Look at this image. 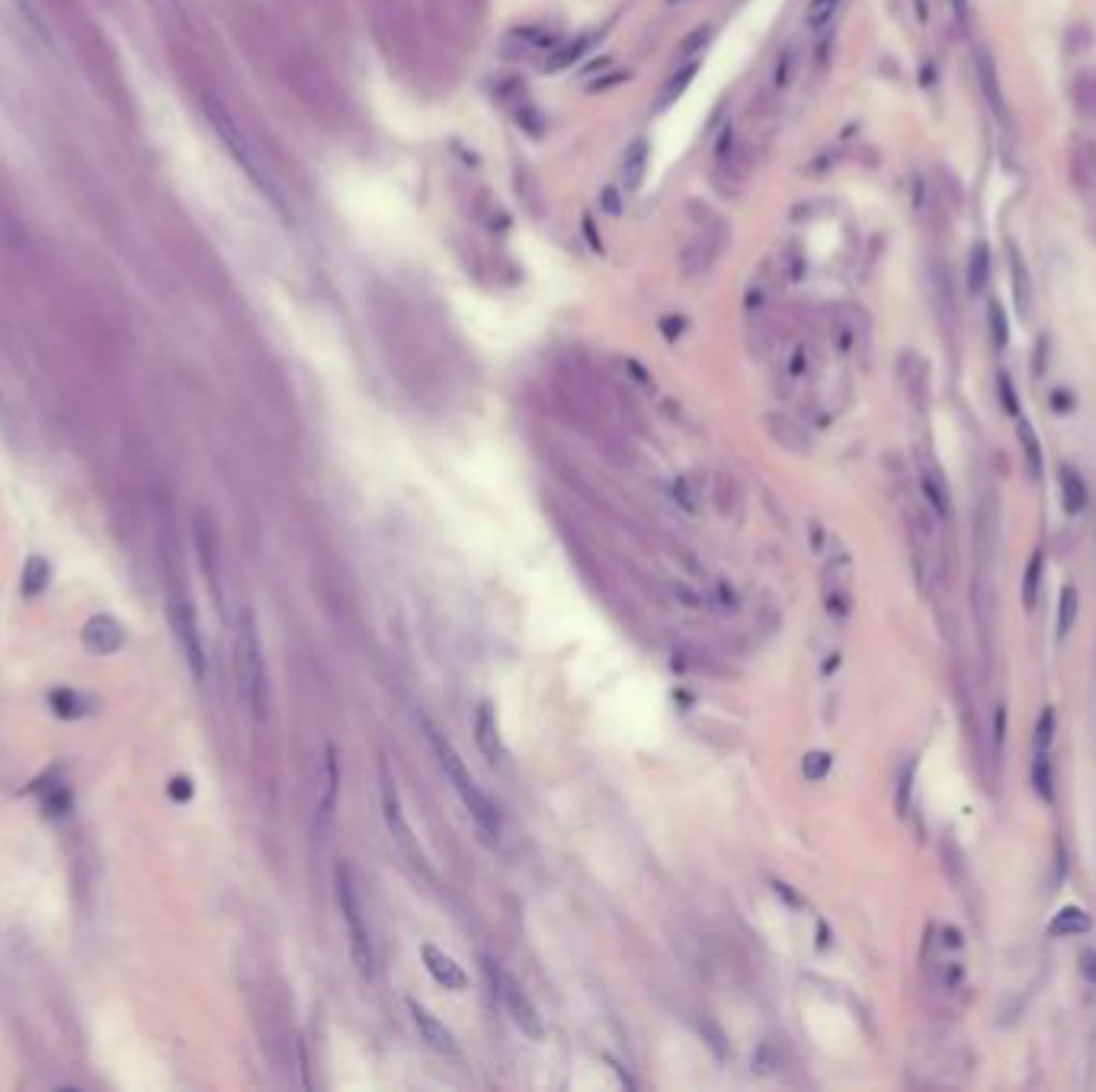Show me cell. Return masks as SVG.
<instances>
[{
  "label": "cell",
  "mask_w": 1096,
  "mask_h": 1092,
  "mask_svg": "<svg viewBox=\"0 0 1096 1092\" xmlns=\"http://www.w3.org/2000/svg\"><path fill=\"white\" fill-rule=\"evenodd\" d=\"M424 728H426V737H430L433 753H437V762H440L442 776L449 778V785L455 788V794L462 798V805L469 807L471 817H475V823L481 826V833H485L487 839H497V837H501V817H497V807L491 805V801H487V794L475 785V778L469 776L462 756H458L455 746L446 740V734H440V731L433 728L430 721H424Z\"/></svg>",
  "instance_id": "obj_1"
},
{
  "label": "cell",
  "mask_w": 1096,
  "mask_h": 1092,
  "mask_svg": "<svg viewBox=\"0 0 1096 1092\" xmlns=\"http://www.w3.org/2000/svg\"><path fill=\"white\" fill-rule=\"evenodd\" d=\"M235 673H238L240 701L251 708L254 717H263L267 715V701H270V685H267V663H263L260 631H256V619H254L251 609H244L238 615Z\"/></svg>",
  "instance_id": "obj_2"
},
{
  "label": "cell",
  "mask_w": 1096,
  "mask_h": 1092,
  "mask_svg": "<svg viewBox=\"0 0 1096 1092\" xmlns=\"http://www.w3.org/2000/svg\"><path fill=\"white\" fill-rule=\"evenodd\" d=\"M333 884H337V903H340V914H344V923H347L349 955H353V964L360 967V974L365 980H376V974H378L376 948H372L369 930H365L360 897H356V887H353V878H349L347 865H340V869L333 871Z\"/></svg>",
  "instance_id": "obj_3"
},
{
  "label": "cell",
  "mask_w": 1096,
  "mask_h": 1092,
  "mask_svg": "<svg viewBox=\"0 0 1096 1092\" xmlns=\"http://www.w3.org/2000/svg\"><path fill=\"white\" fill-rule=\"evenodd\" d=\"M378 794H382V817H385V826H388V833H392V842L398 846V853H401L410 865H417V869H426L424 853L417 849V839H414V833H410L408 817H404V810H401L398 782H394V776H392V769H388V762H385V760L378 762Z\"/></svg>",
  "instance_id": "obj_4"
},
{
  "label": "cell",
  "mask_w": 1096,
  "mask_h": 1092,
  "mask_svg": "<svg viewBox=\"0 0 1096 1092\" xmlns=\"http://www.w3.org/2000/svg\"><path fill=\"white\" fill-rule=\"evenodd\" d=\"M167 609H170V625H174V635H177V644H180L183 657H186V667H190L193 680L202 683L206 680V669H208V660H206V647H202V631H199V622H196V609H193V603L186 599V592H177L170 590V599H167Z\"/></svg>",
  "instance_id": "obj_5"
},
{
  "label": "cell",
  "mask_w": 1096,
  "mask_h": 1092,
  "mask_svg": "<svg viewBox=\"0 0 1096 1092\" xmlns=\"http://www.w3.org/2000/svg\"><path fill=\"white\" fill-rule=\"evenodd\" d=\"M487 977H491V984H494V993L501 996L503 1006H507L510 1019L523 1028V1035H530L533 1041H539L542 1038V1019H539V1012H535L533 1000L526 996V990L494 961H487Z\"/></svg>",
  "instance_id": "obj_6"
},
{
  "label": "cell",
  "mask_w": 1096,
  "mask_h": 1092,
  "mask_svg": "<svg viewBox=\"0 0 1096 1092\" xmlns=\"http://www.w3.org/2000/svg\"><path fill=\"white\" fill-rule=\"evenodd\" d=\"M824 603H827V612L837 615V619H846L850 615V558L846 551H841L824 571Z\"/></svg>",
  "instance_id": "obj_7"
},
{
  "label": "cell",
  "mask_w": 1096,
  "mask_h": 1092,
  "mask_svg": "<svg viewBox=\"0 0 1096 1092\" xmlns=\"http://www.w3.org/2000/svg\"><path fill=\"white\" fill-rule=\"evenodd\" d=\"M84 651L97 654V657H110V654H119L122 644H126V628L113 619V615H93V619L81 631Z\"/></svg>",
  "instance_id": "obj_8"
},
{
  "label": "cell",
  "mask_w": 1096,
  "mask_h": 1092,
  "mask_svg": "<svg viewBox=\"0 0 1096 1092\" xmlns=\"http://www.w3.org/2000/svg\"><path fill=\"white\" fill-rule=\"evenodd\" d=\"M1068 170H1071V183H1074V190L1084 199H1090L1096 192V145L1087 135H1077L1074 142H1071Z\"/></svg>",
  "instance_id": "obj_9"
},
{
  "label": "cell",
  "mask_w": 1096,
  "mask_h": 1092,
  "mask_svg": "<svg viewBox=\"0 0 1096 1092\" xmlns=\"http://www.w3.org/2000/svg\"><path fill=\"white\" fill-rule=\"evenodd\" d=\"M475 740L481 746V753L487 756V762H494V766H503V762L510 760L507 746H503L501 740V731H497V717L491 712V705H481L478 715H475Z\"/></svg>",
  "instance_id": "obj_10"
},
{
  "label": "cell",
  "mask_w": 1096,
  "mask_h": 1092,
  "mask_svg": "<svg viewBox=\"0 0 1096 1092\" xmlns=\"http://www.w3.org/2000/svg\"><path fill=\"white\" fill-rule=\"evenodd\" d=\"M408 1009H410V1016H414V1025L421 1028L424 1041L430 1044L433 1051H440V1054H455V1038H453V1032H449V1028L442 1025V1022H440L437 1016H430V1012H426L417 1000H410V1003H408Z\"/></svg>",
  "instance_id": "obj_11"
},
{
  "label": "cell",
  "mask_w": 1096,
  "mask_h": 1092,
  "mask_svg": "<svg viewBox=\"0 0 1096 1092\" xmlns=\"http://www.w3.org/2000/svg\"><path fill=\"white\" fill-rule=\"evenodd\" d=\"M971 612L978 619V638H981L984 654H991V635H994V590L987 577H978L971 587Z\"/></svg>",
  "instance_id": "obj_12"
},
{
  "label": "cell",
  "mask_w": 1096,
  "mask_h": 1092,
  "mask_svg": "<svg viewBox=\"0 0 1096 1092\" xmlns=\"http://www.w3.org/2000/svg\"><path fill=\"white\" fill-rule=\"evenodd\" d=\"M421 955H424L426 971H430V977L437 980V984H442L446 990H465V984H469V977H465V971L453 961V958L446 955V951H440V948H433V946H424V948H421Z\"/></svg>",
  "instance_id": "obj_13"
},
{
  "label": "cell",
  "mask_w": 1096,
  "mask_h": 1092,
  "mask_svg": "<svg viewBox=\"0 0 1096 1092\" xmlns=\"http://www.w3.org/2000/svg\"><path fill=\"white\" fill-rule=\"evenodd\" d=\"M196 548H199V561H202V567H206L208 583H212V590L219 592V542H215V529H212V522H208L206 513H199L196 516Z\"/></svg>",
  "instance_id": "obj_14"
},
{
  "label": "cell",
  "mask_w": 1096,
  "mask_h": 1092,
  "mask_svg": "<svg viewBox=\"0 0 1096 1092\" xmlns=\"http://www.w3.org/2000/svg\"><path fill=\"white\" fill-rule=\"evenodd\" d=\"M987 283H991V247L987 240H975L965 263V285L971 295H981Z\"/></svg>",
  "instance_id": "obj_15"
},
{
  "label": "cell",
  "mask_w": 1096,
  "mask_h": 1092,
  "mask_svg": "<svg viewBox=\"0 0 1096 1092\" xmlns=\"http://www.w3.org/2000/svg\"><path fill=\"white\" fill-rule=\"evenodd\" d=\"M975 71H978V84H981L987 103H991V109L997 115H1004V97H1000V84H997V65H994V58L987 49L975 52Z\"/></svg>",
  "instance_id": "obj_16"
},
{
  "label": "cell",
  "mask_w": 1096,
  "mask_h": 1092,
  "mask_svg": "<svg viewBox=\"0 0 1096 1092\" xmlns=\"http://www.w3.org/2000/svg\"><path fill=\"white\" fill-rule=\"evenodd\" d=\"M49 708L58 717H65V721H74V717H84L90 712L93 699L84 696V692H77V689H55L49 696Z\"/></svg>",
  "instance_id": "obj_17"
},
{
  "label": "cell",
  "mask_w": 1096,
  "mask_h": 1092,
  "mask_svg": "<svg viewBox=\"0 0 1096 1092\" xmlns=\"http://www.w3.org/2000/svg\"><path fill=\"white\" fill-rule=\"evenodd\" d=\"M1090 930H1093L1090 916H1087L1080 907H1064V910H1058V914H1055L1052 923H1048V932L1058 935V939H1071V935H1084V932H1090Z\"/></svg>",
  "instance_id": "obj_18"
},
{
  "label": "cell",
  "mask_w": 1096,
  "mask_h": 1092,
  "mask_svg": "<svg viewBox=\"0 0 1096 1092\" xmlns=\"http://www.w3.org/2000/svg\"><path fill=\"white\" fill-rule=\"evenodd\" d=\"M1058 474H1061V500H1064V513L1077 516V513H1084V506H1087V487H1084V481H1080V474H1077L1071 465H1061V468H1058Z\"/></svg>",
  "instance_id": "obj_19"
},
{
  "label": "cell",
  "mask_w": 1096,
  "mask_h": 1092,
  "mask_svg": "<svg viewBox=\"0 0 1096 1092\" xmlns=\"http://www.w3.org/2000/svg\"><path fill=\"white\" fill-rule=\"evenodd\" d=\"M648 142H632V147L625 151V161H622V183L625 190H639L644 170H648Z\"/></svg>",
  "instance_id": "obj_20"
},
{
  "label": "cell",
  "mask_w": 1096,
  "mask_h": 1092,
  "mask_svg": "<svg viewBox=\"0 0 1096 1092\" xmlns=\"http://www.w3.org/2000/svg\"><path fill=\"white\" fill-rule=\"evenodd\" d=\"M1010 276H1013V299H1016V311H1020L1023 317H1029L1032 311V285H1029V272H1026V263L1020 260V254L1010 247Z\"/></svg>",
  "instance_id": "obj_21"
},
{
  "label": "cell",
  "mask_w": 1096,
  "mask_h": 1092,
  "mask_svg": "<svg viewBox=\"0 0 1096 1092\" xmlns=\"http://www.w3.org/2000/svg\"><path fill=\"white\" fill-rule=\"evenodd\" d=\"M337 750L328 746V785H324V801L317 805V826L321 830H328L331 821H333V807H337Z\"/></svg>",
  "instance_id": "obj_22"
},
{
  "label": "cell",
  "mask_w": 1096,
  "mask_h": 1092,
  "mask_svg": "<svg viewBox=\"0 0 1096 1092\" xmlns=\"http://www.w3.org/2000/svg\"><path fill=\"white\" fill-rule=\"evenodd\" d=\"M52 580V567L45 558L33 555L26 561V567H23V580H20V592L23 596H39L45 587H49Z\"/></svg>",
  "instance_id": "obj_23"
},
{
  "label": "cell",
  "mask_w": 1096,
  "mask_h": 1092,
  "mask_svg": "<svg viewBox=\"0 0 1096 1092\" xmlns=\"http://www.w3.org/2000/svg\"><path fill=\"white\" fill-rule=\"evenodd\" d=\"M594 42H596V36H580V38H574V42L562 45L558 52H551V58L546 61V68H548V71H564V68L578 65V61L590 52V45H594Z\"/></svg>",
  "instance_id": "obj_24"
},
{
  "label": "cell",
  "mask_w": 1096,
  "mask_h": 1092,
  "mask_svg": "<svg viewBox=\"0 0 1096 1092\" xmlns=\"http://www.w3.org/2000/svg\"><path fill=\"white\" fill-rule=\"evenodd\" d=\"M920 490L936 516H949V490H946V484L939 481L936 471H920Z\"/></svg>",
  "instance_id": "obj_25"
},
{
  "label": "cell",
  "mask_w": 1096,
  "mask_h": 1092,
  "mask_svg": "<svg viewBox=\"0 0 1096 1092\" xmlns=\"http://www.w3.org/2000/svg\"><path fill=\"white\" fill-rule=\"evenodd\" d=\"M841 4L843 0H811L805 10V26L811 29V33H824V29H830V23L837 20V13H841Z\"/></svg>",
  "instance_id": "obj_26"
},
{
  "label": "cell",
  "mask_w": 1096,
  "mask_h": 1092,
  "mask_svg": "<svg viewBox=\"0 0 1096 1092\" xmlns=\"http://www.w3.org/2000/svg\"><path fill=\"white\" fill-rule=\"evenodd\" d=\"M1016 436H1020V446L1026 452V465H1029V474H1032V478H1042V468H1045V462H1042V442H1039V436H1036V430H1032L1029 420H1020V430H1016Z\"/></svg>",
  "instance_id": "obj_27"
},
{
  "label": "cell",
  "mask_w": 1096,
  "mask_h": 1092,
  "mask_svg": "<svg viewBox=\"0 0 1096 1092\" xmlns=\"http://www.w3.org/2000/svg\"><path fill=\"white\" fill-rule=\"evenodd\" d=\"M1042 567H1045V561H1042V551H1032L1029 564H1026V571H1023V606H1026V609H1036V603H1039Z\"/></svg>",
  "instance_id": "obj_28"
},
{
  "label": "cell",
  "mask_w": 1096,
  "mask_h": 1092,
  "mask_svg": "<svg viewBox=\"0 0 1096 1092\" xmlns=\"http://www.w3.org/2000/svg\"><path fill=\"white\" fill-rule=\"evenodd\" d=\"M1032 788H1036L1042 801L1055 798V772L1052 762H1048V753H1036V760H1032Z\"/></svg>",
  "instance_id": "obj_29"
},
{
  "label": "cell",
  "mask_w": 1096,
  "mask_h": 1092,
  "mask_svg": "<svg viewBox=\"0 0 1096 1092\" xmlns=\"http://www.w3.org/2000/svg\"><path fill=\"white\" fill-rule=\"evenodd\" d=\"M696 71H699V68H696V65H689V68H683L680 74H673V77H671V84H667L664 93H660V100H657L660 109H667V106L673 103V100H680V97H683V90H687L689 84H693Z\"/></svg>",
  "instance_id": "obj_30"
},
{
  "label": "cell",
  "mask_w": 1096,
  "mask_h": 1092,
  "mask_svg": "<svg viewBox=\"0 0 1096 1092\" xmlns=\"http://www.w3.org/2000/svg\"><path fill=\"white\" fill-rule=\"evenodd\" d=\"M1052 737H1055V708L1045 705L1039 715V724H1036V737H1032V750L1036 753H1048V746H1052Z\"/></svg>",
  "instance_id": "obj_31"
},
{
  "label": "cell",
  "mask_w": 1096,
  "mask_h": 1092,
  "mask_svg": "<svg viewBox=\"0 0 1096 1092\" xmlns=\"http://www.w3.org/2000/svg\"><path fill=\"white\" fill-rule=\"evenodd\" d=\"M1074 619H1077V587H1064L1058 603V638L1068 635Z\"/></svg>",
  "instance_id": "obj_32"
},
{
  "label": "cell",
  "mask_w": 1096,
  "mask_h": 1092,
  "mask_svg": "<svg viewBox=\"0 0 1096 1092\" xmlns=\"http://www.w3.org/2000/svg\"><path fill=\"white\" fill-rule=\"evenodd\" d=\"M987 324H991V340H994V346L1004 349V346H1007V340H1010V324H1007L1004 308H1000L997 301H991V308H987Z\"/></svg>",
  "instance_id": "obj_33"
},
{
  "label": "cell",
  "mask_w": 1096,
  "mask_h": 1092,
  "mask_svg": "<svg viewBox=\"0 0 1096 1092\" xmlns=\"http://www.w3.org/2000/svg\"><path fill=\"white\" fill-rule=\"evenodd\" d=\"M834 766V760H830V753H808L802 760V772L805 778H811V782H821L824 776Z\"/></svg>",
  "instance_id": "obj_34"
},
{
  "label": "cell",
  "mask_w": 1096,
  "mask_h": 1092,
  "mask_svg": "<svg viewBox=\"0 0 1096 1092\" xmlns=\"http://www.w3.org/2000/svg\"><path fill=\"white\" fill-rule=\"evenodd\" d=\"M792 74H795V54H792L789 49L786 52H780V58H776V65H773V84L776 87H789L792 84Z\"/></svg>",
  "instance_id": "obj_35"
},
{
  "label": "cell",
  "mask_w": 1096,
  "mask_h": 1092,
  "mask_svg": "<svg viewBox=\"0 0 1096 1092\" xmlns=\"http://www.w3.org/2000/svg\"><path fill=\"white\" fill-rule=\"evenodd\" d=\"M712 38V29L709 26H696L693 33H689L687 38H683L680 42V54H687V58H693L696 52H702V45L709 42Z\"/></svg>",
  "instance_id": "obj_36"
},
{
  "label": "cell",
  "mask_w": 1096,
  "mask_h": 1092,
  "mask_svg": "<svg viewBox=\"0 0 1096 1092\" xmlns=\"http://www.w3.org/2000/svg\"><path fill=\"white\" fill-rule=\"evenodd\" d=\"M911 785H914V762H907L904 772H901V782H898V814L904 817L907 807H911Z\"/></svg>",
  "instance_id": "obj_37"
},
{
  "label": "cell",
  "mask_w": 1096,
  "mask_h": 1092,
  "mask_svg": "<svg viewBox=\"0 0 1096 1092\" xmlns=\"http://www.w3.org/2000/svg\"><path fill=\"white\" fill-rule=\"evenodd\" d=\"M68 810H71V794H68L65 788H55V792H49V798H45V814L65 817Z\"/></svg>",
  "instance_id": "obj_38"
},
{
  "label": "cell",
  "mask_w": 1096,
  "mask_h": 1092,
  "mask_svg": "<svg viewBox=\"0 0 1096 1092\" xmlns=\"http://www.w3.org/2000/svg\"><path fill=\"white\" fill-rule=\"evenodd\" d=\"M962 980H965V971H962V967L955 964V961H946V964H939V987H943V990H955V987H962Z\"/></svg>",
  "instance_id": "obj_39"
},
{
  "label": "cell",
  "mask_w": 1096,
  "mask_h": 1092,
  "mask_svg": "<svg viewBox=\"0 0 1096 1092\" xmlns=\"http://www.w3.org/2000/svg\"><path fill=\"white\" fill-rule=\"evenodd\" d=\"M167 794L170 798L177 801V805H186V801L193 798V782L186 776H177V778H170V785H167Z\"/></svg>",
  "instance_id": "obj_40"
},
{
  "label": "cell",
  "mask_w": 1096,
  "mask_h": 1092,
  "mask_svg": "<svg viewBox=\"0 0 1096 1092\" xmlns=\"http://www.w3.org/2000/svg\"><path fill=\"white\" fill-rule=\"evenodd\" d=\"M997 385H1000V397H1004L1007 413H1020V404H1016V392H1013V381H1010L1007 372H1000V376H997Z\"/></svg>",
  "instance_id": "obj_41"
},
{
  "label": "cell",
  "mask_w": 1096,
  "mask_h": 1092,
  "mask_svg": "<svg viewBox=\"0 0 1096 1092\" xmlns=\"http://www.w3.org/2000/svg\"><path fill=\"white\" fill-rule=\"evenodd\" d=\"M1077 961H1080V974L1087 977V984H1093V987H1096V951H1093V948H1084V951H1080Z\"/></svg>",
  "instance_id": "obj_42"
},
{
  "label": "cell",
  "mask_w": 1096,
  "mask_h": 1092,
  "mask_svg": "<svg viewBox=\"0 0 1096 1092\" xmlns=\"http://www.w3.org/2000/svg\"><path fill=\"white\" fill-rule=\"evenodd\" d=\"M1004 740H1007V708L997 705V712H994V744H997V753L1004 746Z\"/></svg>",
  "instance_id": "obj_43"
},
{
  "label": "cell",
  "mask_w": 1096,
  "mask_h": 1092,
  "mask_svg": "<svg viewBox=\"0 0 1096 1092\" xmlns=\"http://www.w3.org/2000/svg\"><path fill=\"white\" fill-rule=\"evenodd\" d=\"M673 497L680 500V506H683L687 513H693V510H696V500H693V494H689V487H687V478H676V484H673Z\"/></svg>",
  "instance_id": "obj_44"
},
{
  "label": "cell",
  "mask_w": 1096,
  "mask_h": 1092,
  "mask_svg": "<svg viewBox=\"0 0 1096 1092\" xmlns=\"http://www.w3.org/2000/svg\"><path fill=\"white\" fill-rule=\"evenodd\" d=\"M789 372L792 376H805L808 372V349L805 346H795L789 356Z\"/></svg>",
  "instance_id": "obj_45"
},
{
  "label": "cell",
  "mask_w": 1096,
  "mask_h": 1092,
  "mask_svg": "<svg viewBox=\"0 0 1096 1092\" xmlns=\"http://www.w3.org/2000/svg\"><path fill=\"white\" fill-rule=\"evenodd\" d=\"M603 208H606L610 215H619V212H622V202H619V192H616V190H606V192H603Z\"/></svg>",
  "instance_id": "obj_46"
},
{
  "label": "cell",
  "mask_w": 1096,
  "mask_h": 1092,
  "mask_svg": "<svg viewBox=\"0 0 1096 1092\" xmlns=\"http://www.w3.org/2000/svg\"><path fill=\"white\" fill-rule=\"evenodd\" d=\"M949 4H952V13L959 17V23H965L968 20V0H949Z\"/></svg>",
  "instance_id": "obj_47"
},
{
  "label": "cell",
  "mask_w": 1096,
  "mask_h": 1092,
  "mask_svg": "<svg viewBox=\"0 0 1096 1092\" xmlns=\"http://www.w3.org/2000/svg\"><path fill=\"white\" fill-rule=\"evenodd\" d=\"M667 4H673V7H676V4H683V0H667Z\"/></svg>",
  "instance_id": "obj_48"
}]
</instances>
